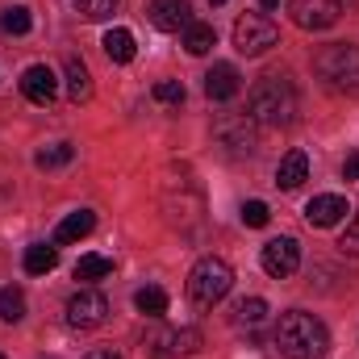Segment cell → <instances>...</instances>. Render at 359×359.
Listing matches in <instances>:
<instances>
[{
    "label": "cell",
    "instance_id": "2e32d148",
    "mask_svg": "<svg viewBox=\"0 0 359 359\" xmlns=\"http://www.w3.org/2000/svg\"><path fill=\"white\" fill-rule=\"evenodd\" d=\"M63 76H67V96L76 100V104H84L92 96V72H88V63L80 59V55H72L67 63H63Z\"/></svg>",
    "mask_w": 359,
    "mask_h": 359
},
{
    "label": "cell",
    "instance_id": "ba28073f",
    "mask_svg": "<svg viewBox=\"0 0 359 359\" xmlns=\"http://www.w3.org/2000/svg\"><path fill=\"white\" fill-rule=\"evenodd\" d=\"M104 318H109V301H104V292H96V288H80V292L67 301V322H72L76 330H96V326H104Z\"/></svg>",
    "mask_w": 359,
    "mask_h": 359
},
{
    "label": "cell",
    "instance_id": "d4e9b609",
    "mask_svg": "<svg viewBox=\"0 0 359 359\" xmlns=\"http://www.w3.org/2000/svg\"><path fill=\"white\" fill-rule=\"evenodd\" d=\"M264 318H268V301L264 297H251V301H243L234 309V326H259Z\"/></svg>",
    "mask_w": 359,
    "mask_h": 359
},
{
    "label": "cell",
    "instance_id": "30bf717a",
    "mask_svg": "<svg viewBox=\"0 0 359 359\" xmlns=\"http://www.w3.org/2000/svg\"><path fill=\"white\" fill-rule=\"evenodd\" d=\"M213 134H217V142H226L234 151H255V117L251 113H222Z\"/></svg>",
    "mask_w": 359,
    "mask_h": 359
},
{
    "label": "cell",
    "instance_id": "6da1fadb",
    "mask_svg": "<svg viewBox=\"0 0 359 359\" xmlns=\"http://www.w3.org/2000/svg\"><path fill=\"white\" fill-rule=\"evenodd\" d=\"M271 339H276V351L284 359H322L330 351V330H326V322L313 318V313H305V309L280 313Z\"/></svg>",
    "mask_w": 359,
    "mask_h": 359
},
{
    "label": "cell",
    "instance_id": "484cf974",
    "mask_svg": "<svg viewBox=\"0 0 359 359\" xmlns=\"http://www.w3.org/2000/svg\"><path fill=\"white\" fill-rule=\"evenodd\" d=\"M76 8H80V17L84 21H104V17H113L117 13V4L121 0H72Z\"/></svg>",
    "mask_w": 359,
    "mask_h": 359
},
{
    "label": "cell",
    "instance_id": "d6986e66",
    "mask_svg": "<svg viewBox=\"0 0 359 359\" xmlns=\"http://www.w3.org/2000/svg\"><path fill=\"white\" fill-rule=\"evenodd\" d=\"M184 46H188V55H209V50L217 46V34H213V25H205V21H192V25L184 29Z\"/></svg>",
    "mask_w": 359,
    "mask_h": 359
},
{
    "label": "cell",
    "instance_id": "44dd1931",
    "mask_svg": "<svg viewBox=\"0 0 359 359\" xmlns=\"http://www.w3.org/2000/svg\"><path fill=\"white\" fill-rule=\"evenodd\" d=\"M134 305H138V313H147V318H163L168 313V292L163 288H138L134 292Z\"/></svg>",
    "mask_w": 359,
    "mask_h": 359
},
{
    "label": "cell",
    "instance_id": "8992f818",
    "mask_svg": "<svg viewBox=\"0 0 359 359\" xmlns=\"http://www.w3.org/2000/svg\"><path fill=\"white\" fill-rule=\"evenodd\" d=\"M147 347H151L155 359H188V355H196V347H201V330H192V326L155 330V334L147 339Z\"/></svg>",
    "mask_w": 359,
    "mask_h": 359
},
{
    "label": "cell",
    "instance_id": "e0dca14e",
    "mask_svg": "<svg viewBox=\"0 0 359 359\" xmlns=\"http://www.w3.org/2000/svg\"><path fill=\"white\" fill-rule=\"evenodd\" d=\"M92 226H96V213H92V209H76V213H67V217L59 222L55 243H80V238L92 234Z\"/></svg>",
    "mask_w": 359,
    "mask_h": 359
},
{
    "label": "cell",
    "instance_id": "4fadbf2b",
    "mask_svg": "<svg viewBox=\"0 0 359 359\" xmlns=\"http://www.w3.org/2000/svg\"><path fill=\"white\" fill-rule=\"evenodd\" d=\"M343 217H347V196H339V192L313 196V201L305 205V222H309V226H318V230H326V226H339Z\"/></svg>",
    "mask_w": 359,
    "mask_h": 359
},
{
    "label": "cell",
    "instance_id": "7402d4cb",
    "mask_svg": "<svg viewBox=\"0 0 359 359\" xmlns=\"http://www.w3.org/2000/svg\"><path fill=\"white\" fill-rule=\"evenodd\" d=\"M29 25H34V17H29V8L25 4H8V8H0V29L4 34H29Z\"/></svg>",
    "mask_w": 359,
    "mask_h": 359
},
{
    "label": "cell",
    "instance_id": "52a82bcc",
    "mask_svg": "<svg viewBox=\"0 0 359 359\" xmlns=\"http://www.w3.org/2000/svg\"><path fill=\"white\" fill-rule=\"evenodd\" d=\"M259 264H264V271H268L271 280H288L292 271L301 268V243H297V238H288V234L271 238V243H264Z\"/></svg>",
    "mask_w": 359,
    "mask_h": 359
},
{
    "label": "cell",
    "instance_id": "603a6c76",
    "mask_svg": "<svg viewBox=\"0 0 359 359\" xmlns=\"http://www.w3.org/2000/svg\"><path fill=\"white\" fill-rule=\"evenodd\" d=\"M25 318V292L21 288H0V322H21Z\"/></svg>",
    "mask_w": 359,
    "mask_h": 359
},
{
    "label": "cell",
    "instance_id": "277c9868",
    "mask_svg": "<svg viewBox=\"0 0 359 359\" xmlns=\"http://www.w3.org/2000/svg\"><path fill=\"white\" fill-rule=\"evenodd\" d=\"M318 76H322L334 92L359 96V46H347V42L326 46V50L318 55Z\"/></svg>",
    "mask_w": 359,
    "mask_h": 359
},
{
    "label": "cell",
    "instance_id": "9c48e42d",
    "mask_svg": "<svg viewBox=\"0 0 359 359\" xmlns=\"http://www.w3.org/2000/svg\"><path fill=\"white\" fill-rule=\"evenodd\" d=\"M288 13L301 29H330L343 17V0H288Z\"/></svg>",
    "mask_w": 359,
    "mask_h": 359
},
{
    "label": "cell",
    "instance_id": "5b68a950",
    "mask_svg": "<svg viewBox=\"0 0 359 359\" xmlns=\"http://www.w3.org/2000/svg\"><path fill=\"white\" fill-rule=\"evenodd\" d=\"M276 38H280V29H276V21L264 17V13H247V17L234 21V50L247 55V59H255V55L271 50Z\"/></svg>",
    "mask_w": 359,
    "mask_h": 359
},
{
    "label": "cell",
    "instance_id": "1f68e13d",
    "mask_svg": "<svg viewBox=\"0 0 359 359\" xmlns=\"http://www.w3.org/2000/svg\"><path fill=\"white\" fill-rule=\"evenodd\" d=\"M88 359H121V355H113V351H92Z\"/></svg>",
    "mask_w": 359,
    "mask_h": 359
},
{
    "label": "cell",
    "instance_id": "836d02e7",
    "mask_svg": "<svg viewBox=\"0 0 359 359\" xmlns=\"http://www.w3.org/2000/svg\"><path fill=\"white\" fill-rule=\"evenodd\" d=\"M209 4H226V0H209Z\"/></svg>",
    "mask_w": 359,
    "mask_h": 359
},
{
    "label": "cell",
    "instance_id": "4dcf8cb0",
    "mask_svg": "<svg viewBox=\"0 0 359 359\" xmlns=\"http://www.w3.org/2000/svg\"><path fill=\"white\" fill-rule=\"evenodd\" d=\"M343 180H359V155H347V163H343Z\"/></svg>",
    "mask_w": 359,
    "mask_h": 359
},
{
    "label": "cell",
    "instance_id": "7c38bea8",
    "mask_svg": "<svg viewBox=\"0 0 359 359\" xmlns=\"http://www.w3.org/2000/svg\"><path fill=\"white\" fill-rule=\"evenodd\" d=\"M21 92H25V100H34V104H50L55 92H59V76H55L46 63H34V67H25V76H21Z\"/></svg>",
    "mask_w": 359,
    "mask_h": 359
},
{
    "label": "cell",
    "instance_id": "ffe728a7",
    "mask_svg": "<svg viewBox=\"0 0 359 359\" xmlns=\"http://www.w3.org/2000/svg\"><path fill=\"white\" fill-rule=\"evenodd\" d=\"M59 268V251L55 247H46V243H34L29 251H25V271L29 276H46V271Z\"/></svg>",
    "mask_w": 359,
    "mask_h": 359
},
{
    "label": "cell",
    "instance_id": "cb8c5ba5",
    "mask_svg": "<svg viewBox=\"0 0 359 359\" xmlns=\"http://www.w3.org/2000/svg\"><path fill=\"white\" fill-rule=\"evenodd\" d=\"M109 271H113V259H109V255H80L76 280H104Z\"/></svg>",
    "mask_w": 359,
    "mask_h": 359
},
{
    "label": "cell",
    "instance_id": "f1b7e54d",
    "mask_svg": "<svg viewBox=\"0 0 359 359\" xmlns=\"http://www.w3.org/2000/svg\"><path fill=\"white\" fill-rule=\"evenodd\" d=\"M243 222H247L251 230H259V226H268V222H271L268 205H264V201H247V205H243Z\"/></svg>",
    "mask_w": 359,
    "mask_h": 359
},
{
    "label": "cell",
    "instance_id": "4316f807",
    "mask_svg": "<svg viewBox=\"0 0 359 359\" xmlns=\"http://www.w3.org/2000/svg\"><path fill=\"white\" fill-rule=\"evenodd\" d=\"M72 155H76V151H72L67 142H59V147H50V151H42V155H38L34 163H38L42 172H50V168H63V163H72Z\"/></svg>",
    "mask_w": 359,
    "mask_h": 359
},
{
    "label": "cell",
    "instance_id": "ac0fdd59",
    "mask_svg": "<svg viewBox=\"0 0 359 359\" xmlns=\"http://www.w3.org/2000/svg\"><path fill=\"white\" fill-rule=\"evenodd\" d=\"M100 46H104V55H109L113 63H134V55H138L134 34H130V29H121V25H117V29H109Z\"/></svg>",
    "mask_w": 359,
    "mask_h": 359
},
{
    "label": "cell",
    "instance_id": "9a60e30c",
    "mask_svg": "<svg viewBox=\"0 0 359 359\" xmlns=\"http://www.w3.org/2000/svg\"><path fill=\"white\" fill-rule=\"evenodd\" d=\"M309 180V159H305V151H288L284 159H280V168H276V184L284 188V192H292V188H301Z\"/></svg>",
    "mask_w": 359,
    "mask_h": 359
},
{
    "label": "cell",
    "instance_id": "f546056e",
    "mask_svg": "<svg viewBox=\"0 0 359 359\" xmlns=\"http://www.w3.org/2000/svg\"><path fill=\"white\" fill-rule=\"evenodd\" d=\"M339 247L347 251V255H359V213L347 222V230H343V238H339Z\"/></svg>",
    "mask_w": 359,
    "mask_h": 359
},
{
    "label": "cell",
    "instance_id": "7a4b0ae2",
    "mask_svg": "<svg viewBox=\"0 0 359 359\" xmlns=\"http://www.w3.org/2000/svg\"><path fill=\"white\" fill-rule=\"evenodd\" d=\"M297 88L284 80V76H264L255 88H251V117L259 126H271V130H284L297 121Z\"/></svg>",
    "mask_w": 359,
    "mask_h": 359
},
{
    "label": "cell",
    "instance_id": "e575fe53",
    "mask_svg": "<svg viewBox=\"0 0 359 359\" xmlns=\"http://www.w3.org/2000/svg\"><path fill=\"white\" fill-rule=\"evenodd\" d=\"M0 359H4V355H0Z\"/></svg>",
    "mask_w": 359,
    "mask_h": 359
},
{
    "label": "cell",
    "instance_id": "83f0119b",
    "mask_svg": "<svg viewBox=\"0 0 359 359\" xmlns=\"http://www.w3.org/2000/svg\"><path fill=\"white\" fill-rule=\"evenodd\" d=\"M155 100L159 104H184V84L180 80H159L155 84Z\"/></svg>",
    "mask_w": 359,
    "mask_h": 359
},
{
    "label": "cell",
    "instance_id": "5bb4252c",
    "mask_svg": "<svg viewBox=\"0 0 359 359\" xmlns=\"http://www.w3.org/2000/svg\"><path fill=\"white\" fill-rule=\"evenodd\" d=\"M238 88H243V76H238L234 63H213L209 67V76H205L209 100H230V96H238Z\"/></svg>",
    "mask_w": 359,
    "mask_h": 359
},
{
    "label": "cell",
    "instance_id": "3957f363",
    "mask_svg": "<svg viewBox=\"0 0 359 359\" xmlns=\"http://www.w3.org/2000/svg\"><path fill=\"white\" fill-rule=\"evenodd\" d=\"M230 288H234V271L217 255H205L196 268L188 271V301L201 305V309H213Z\"/></svg>",
    "mask_w": 359,
    "mask_h": 359
},
{
    "label": "cell",
    "instance_id": "8fae6325",
    "mask_svg": "<svg viewBox=\"0 0 359 359\" xmlns=\"http://www.w3.org/2000/svg\"><path fill=\"white\" fill-rule=\"evenodd\" d=\"M147 17H151L155 29H163V34H180V29L192 25V4H188V0H151Z\"/></svg>",
    "mask_w": 359,
    "mask_h": 359
},
{
    "label": "cell",
    "instance_id": "d6a6232c",
    "mask_svg": "<svg viewBox=\"0 0 359 359\" xmlns=\"http://www.w3.org/2000/svg\"><path fill=\"white\" fill-rule=\"evenodd\" d=\"M259 4H264V8H276V4H280V0H259Z\"/></svg>",
    "mask_w": 359,
    "mask_h": 359
}]
</instances>
